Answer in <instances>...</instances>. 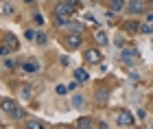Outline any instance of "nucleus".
<instances>
[{
	"label": "nucleus",
	"mask_w": 153,
	"mask_h": 129,
	"mask_svg": "<svg viewBox=\"0 0 153 129\" xmlns=\"http://www.w3.org/2000/svg\"><path fill=\"white\" fill-rule=\"evenodd\" d=\"M138 57H140V53H138L136 48H125L120 53V59L125 64H134V62H138Z\"/></svg>",
	"instance_id": "nucleus-2"
},
{
	"label": "nucleus",
	"mask_w": 153,
	"mask_h": 129,
	"mask_svg": "<svg viewBox=\"0 0 153 129\" xmlns=\"http://www.w3.org/2000/svg\"><path fill=\"white\" fill-rule=\"evenodd\" d=\"M22 68L26 72H37L39 70V64L37 62H26V64H22Z\"/></svg>",
	"instance_id": "nucleus-12"
},
{
	"label": "nucleus",
	"mask_w": 153,
	"mask_h": 129,
	"mask_svg": "<svg viewBox=\"0 0 153 129\" xmlns=\"http://www.w3.org/2000/svg\"><path fill=\"white\" fill-rule=\"evenodd\" d=\"M123 31H125V33H131V35H134V33L140 31V22H136V20H127V22L123 24Z\"/></svg>",
	"instance_id": "nucleus-9"
},
{
	"label": "nucleus",
	"mask_w": 153,
	"mask_h": 129,
	"mask_svg": "<svg viewBox=\"0 0 153 129\" xmlns=\"http://www.w3.org/2000/svg\"><path fill=\"white\" fill-rule=\"evenodd\" d=\"M9 53H11V50H9V48H7V46H4V44H0V55H2V57H7V55H9Z\"/></svg>",
	"instance_id": "nucleus-25"
},
{
	"label": "nucleus",
	"mask_w": 153,
	"mask_h": 129,
	"mask_svg": "<svg viewBox=\"0 0 153 129\" xmlns=\"http://www.w3.org/2000/svg\"><path fill=\"white\" fill-rule=\"evenodd\" d=\"M0 110L7 112V114H13V112L18 110V103L13 99H2V101H0Z\"/></svg>",
	"instance_id": "nucleus-6"
},
{
	"label": "nucleus",
	"mask_w": 153,
	"mask_h": 129,
	"mask_svg": "<svg viewBox=\"0 0 153 129\" xmlns=\"http://www.w3.org/2000/svg\"><path fill=\"white\" fill-rule=\"evenodd\" d=\"M24 2H26V4H33V2H35V0H24Z\"/></svg>",
	"instance_id": "nucleus-30"
},
{
	"label": "nucleus",
	"mask_w": 153,
	"mask_h": 129,
	"mask_svg": "<svg viewBox=\"0 0 153 129\" xmlns=\"http://www.w3.org/2000/svg\"><path fill=\"white\" fill-rule=\"evenodd\" d=\"M55 16H61V18H68V20H70V18L74 16V9H72L68 2L61 0V2H57V7H55Z\"/></svg>",
	"instance_id": "nucleus-1"
},
{
	"label": "nucleus",
	"mask_w": 153,
	"mask_h": 129,
	"mask_svg": "<svg viewBox=\"0 0 153 129\" xmlns=\"http://www.w3.org/2000/svg\"><path fill=\"white\" fill-rule=\"evenodd\" d=\"M144 0H129V4H127V11L129 13H134V16H138V13H142L144 11Z\"/></svg>",
	"instance_id": "nucleus-4"
},
{
	"label": "nucleus",
	"mask_w": 153,
	"mask_h": 129,
	"mask_svg": "<svg viewBox=\"0 0 153 129\" xmlns=\"http://www.w3.org/2000/svg\"><path fill=\"white\" fill-rule=\"evenodd\" d=\"M7 68H16V62H13V59H7Z\"/></svg>",
	"instance_id": "nucleus-28"
},
{
	"label": "nucleus",
	"mask_w": 153,
	"mask_h": 129,
	"mask_svg": "<svg viewBox=\"0 0 153 129\" xmlns=\"http://www.w3.org/2000/svg\"><path fill=\"white\" fill-rule=\"evenodd\" d=\"M105 99H107V92H105V90H101L99 94H96V101H99V103H101V105H103V103H105Z\"/></svg>",
	"instance_id": "nucleus-20"
},
{
	"label": "nucleus",
	"mask_w": 153,
	"mask_h": 129,
	"mask_svg": "<svg viewBox=\"0 0 153 129\" xmlns=\"http://www.w3.org/2000/svg\"><path fill=\"white\" fill-rule=\"evenodd\" d=\"M94 37H96V42H99V44H107V35H105L103 31H96Z\"/></svg>",
	"instance_id": "nucleus-14"
},
{
	"label": "nucleus",
	"mask_w": 153,
	"mask_h": 129,
	"mask_svg": "<svg viewBox=\"0 0 153 129\" xmlns=\"http://www.w3.org/2000/svg\"><path fill=\"white\" fill-rule=\"evenodd\" d=\"M26 127H29V129H42L44 125H42L39 120H29V123H26Z\"/></svg>",
	"instance_id": "nucleus-19"
},
{
	"label": "nucleus",
	"mask_w": 153,
	"mask_h": 129,
	"mask_svg": "<svg viewBox=\"0 0 153 129\" xmlns=\"http://www.w3.org/2000/svg\"><path fill=\"white\" fill-rule=\"evenodd\" d=\"M140 31L144 33V35H149V33H153V24H149V22L147 24H140Z\"/></svg>",
	"instance_id": "nucleus-18"
},
{
	"label": "nucleus",
	"mask_w": 153,
	"mask_h": 129,
	"mask_svg": "<svg viewBox=\"0 0 153 129\" xmlns=\"http://www.w3.org/2000/svg\"><path fill=\"white\" fill-rule=\"evenodd\" d=\"M35 42H37V44H39V46H44V44H46V42H48V37H46V35H44V33H37V35H35Z\"/></svg>",
	"instance_id": "nucleus-17"
},
{
	"label": "nucleus",
	"mask_w": 153,
	"mask_h": 129,
	"mask_svg": "<svg viewBox=\"0 0 153 129\" xmlns=\"http://www.w3.org/2000/svg\"><path fill=\"white\" fill-rule=\"evenodd\" d=\"M13 11H16V9H13V4H9V2L2 4V13H4V16H13Z\"/></svg>",
	"instance_id": "nucleus-15"
},
{
	"label": "nucleus",
	"mask_w": 153,
	"mask_h": 129,
	"mask_svg": "<svg viewBox=\"0 0 153 129\" xmlns=\"http://www.w3.org/2000/svg\"><path fill=\"white\" fill-rule=\"evenodd\" d=\"M94 2H101V0H94Z\"/></svg>",
	"instance_id": "nucleus-32"
},
{
	"label": "nucleus",
	"mask_w": 153,
	"mask_h": 129,
	"mask_svg": "<svg viewBox=\"0 0 153 129\" xmlns=\"http://www.w3.org/2000/svg\"><path fill=\"white\" fill-rule=\"evenodd\" d=\"M83 57H85V62H90V64H99L101 62V53L96 50V48L85 50V53H83Z\"/></svg>",
	"instance_id": "nucleus-7"
},
{
	"label": "nucleus",
	"mask_w": 153,
	"mask_h": 129,
	"mask_svg": "<svg viewBox=\"0 0 153 129\" xmlns=\"http://www.w3.org/2000/svg\"><path fill=\"white\" fill-rule=\"evenodd\" d=\"M74 79L79 81V83H85V81L90 79V74H88L85 68H76V70H74Z\"/></svg>",
	"instance_id": "nucleus-10"
},
{
	"label": "nucleus",
	"mask_w": 153,
	"mask_h": 129,
	"mask_svg": "<svg viewBox=\"0 0 153 129\" xmlns=\"http://www.w3.org/2000/svg\"><path fill=\"white\" fill-rule=\"evenodd\" d=\"M2 44H4L9 50H18V48H20V42H18V37L13 35V33H7L4 39H2Z\"/></svg>",
	"instance_id": "nucleus-5"
},
{
	"label": "nucleus",
	"mask_w": 153,
	"mask_h": 129,
	"mask_svg": "<svg viewBox=\"0 0 153 129\" xmlns=\"http://www.w3.org/2000/svg\"><path fill=\"white\" fill-rule=\"evenodd\" d=\"M123 7H125V0H112V2H109V9H112L114 13H116V11H120Z\"/></svg>",
	"instance_id": "nucleus-13"
},
{
	"label": "nucleus",
	"mask_w": 153,
	"mask_h": 129,
	"mask_svg": "<svg viewBox=\"0 0 153 129\" xmlns=\"http://www.w3.org/2000/svg\"><path fill=\"white\" fill-rule=\"evenodd\" d=\"M64 2H68V4L72 7V9H79V4H81L79 0H64Z\"/></svg>",
	"instance_id": "nucleus-24"
},
{
	"label": "nucleus",
	"mask_w": 153,
	"mask_h": 129,
	"mask_svg": "<svg viewBox=\"0 0 153 129\" xmlns=\"http://www.w3.org/2000/svg\"><path fill=\"white\" fill-rule=\"evenodd\" d=\"M72 105H74V107H83V99H81V96H74V99H72Z\"/></svg>",
	"instance_id": "nucleus-23"
},
{
	"label": "nucleus",
	"mask_w": 153,
	"mask_h": 129,
	"mask_svg": "<svg viewBox=\"0 0 153 129\" xmlns=\"http://www.w3.org/2000/svg\"><path fill=\"white\" fill-rule=\"evenodd\" d=\"M147 22H149V24H153V13H147Z\"/></svg>",
	"instance_id": "nucleus-29"
},
{
	"label": "nucleus",
	"mask_w": 153,
	"mask_h": 129,
	"mask_svg": "<svg viewBox=\"0 0 153 129\" xmlns=\"http://www.w3.org/2000/svg\"><path fill=\"white\" fill-rule=\"evenodd\" d=\"M66 92H68V85H57V94H61V96H64Z\"/></svg>",
	"instance_id": "nucleus-26"
},
{
	"label": "nucleus",
	"mask_w": 153,
	"mask_h": 129,
	"mask_svg": "<svg viewBox=\"0 0 153 129\" xmlns=\"http://www.w3.org/2000/svg\"><path fill=\"white\" fill-rule=\"evenodd\" d=\"M116 123L120 125V127H131V125L136 123V120H134V116H131V112H118Z\"/></svg>",
	"instance_id": "nucleus-3"
},
{
	"label": "nucleus",
	"mask_w": 153,
	"mask_h": 129,
	"mask_svg": "<svg viewBox=\"0 0 153 129\" xmlns=\"http://www.w3.org/2000/svg\"><path fill=\"white\" fill-rule=\"evenodd\" d=\"M35 35H37V33L33 31V29H29V31H26V35H24V37L29 39V42H35Z\"/></svg>",
	"instance_id": "nucleus-21"
},
{
	"label": "nucleus",
	"mask_w": 153,
	"mask_h": 129,
	"mask_svg": "<svg viewBox=\"0 0 153 129\" xmlns=\"http://www.w3.org/2000/svg\"><path fill=\"white\" fill-rule=\"evenodd\" d=\"M149 2H153V0H149Z\"/></svg>",
	"instance_id": "nucleus-33"
},
{
	"label": "nucleus",
	"mask_w": 153,
	"mask_h": 129,
	"mask_svg": "<svg viewBox=\"0 0 153 129\" xmlns=\"http://www.w3.org/2000/svg\"><path fill=\"white\" fill-rule=\"evenodd\" d=\"M76 87H79V81H72V83L68 85V90H76Z\"/></svg>",
	"instance_id": "nucleus-27"
},
{
	"label": "nucleus",
	"mask_w": 153,
	"mask_h": 129,
	"mask_svg": "<svg viewBox=\"0 0 153 129\" xmlns=\"http://www.w3.org/2000/svg\"><path fill=\"white\" fill-rule=\"evenodd\" d=\"M11 116H13V118H18V120H20V118H26V112L22 110V107H18V110H16V112H13V114H11Z\"/></svg>",
	"instance_id": "nucleus-16"
},
{
	"label": "nucleus",
	"mask_w": 153,
	"mask_h": 129,
	"mask_svg": "<svg viewBox=\"0 0 153 129\" xmlns=\"http://www.w3.org/2000/svg\"><path fill=\"white\" fill-rule=\"evenodd\" d=\"M33 22H35V24H44V18H42V13H33Z\"/></svg>",
	"instance_id": "nucleus-22"
},
{
	"label": "nucleus",
	"mask_w": 153,
	"mask_h": 129,
	"mask_svg": "<svg viewBox=\"0 0 153 129\" xmlns=\"http://www.w3.org/2000/svg\"><path fill=\"white\" fill-rule=\"evenodd\" d=\"M76 127H79V129H88V127H94V123H92V118L83 116V118L76 120Z\"/></svg>",
	"instance_id": "nucleus-11"
},
{
	"label": "nucleus",
	"mask_w": 153,
	"mask_h": 129,
	"mask_svg": "<svg viewBox=\"0 0 153 129\" xmlns=\"http://www.w3.org/2000/svg\"><path fill=\"white\" fill-rule=\"evenodd\" d=\"M66 46L68 48H79L81 46V33H72V35L66 37Z\"/></svg>",
	"instance_id": "nucleus-8"
},
{
	"label": "nucleus",
	"mask_w": 153,
	"mask_h": 129,
	"mask_svg": "<svg viewBox=\"0 0 153 129\" xmlns=\"http://www.w3.org/2000/svg\"><path fill=\"white\" fill-rule=\"evenodd\" d=\"M55 2H61V0H55Z\"/></svg>",
	"instance_id": "nucleus-31"
}]
</instances>
